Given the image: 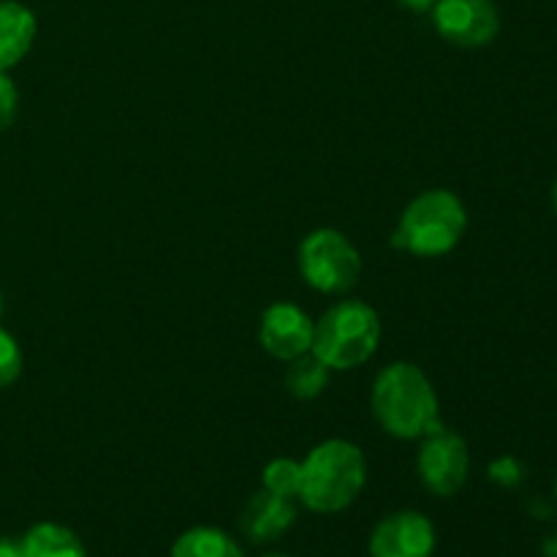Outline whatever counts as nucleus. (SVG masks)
I'll return each mask as SVG.
<instances>
[{
  "instance_id": "obj_20",
  "label": "nucleus",
  "mask_w": 557,
  "mask_h": 557,
  "mask_svg": "<svg viewBox=\"0 0 557 557\" xmlns=\"http://www.w3.org/2000/svg\"><path fill=\"white\" fill-rule=\"evenodd\" d=\"M0 557H22L20 542H14V539L0 536Z\"/></svg>"
},
{
  "instance_id": "obj_1",
  "label": "nucleus",
  "mask_w": 557,
  "mask_h": 557,
  "mask_svg": "<svg viewBox=\"0 0 557 557\" xmlns=\"http://www.w3.org/2000/svg\"><path fill=\"white\" fill-rule=\"evenodd\" d=\"M375 422L395 438L413 441L441 430L438 395L411 362H392L379 373L370 395Z\"/></svg>"
},
{
  "instance_id": "obj_4",
  "label": "nucleus",
  "mask_w": 557,
  "mask_h": 557,
  "mask_svg": "<svg viewBox=\"0 0 557 557\" xmlns=\"http://www.w3.org/2000/svg\"><path fill=\"white\" fill-rule=\"evenodd\" d=\"M379 341V313L362 299H343L321 315L310 351L330 370H354L373 357Z\"/></svg>"
},
{
  "instance_id": "obj_21",
  "label": "nucleus",
  "mask_w": 557,
  "mask_h": 557,
  "mask_svg": "<svg viewBox=\"0 0 557 557\" xmlns=\"http://www.w3.org/2000/svg\"><path fill=\"white\" fill-rule=\"evenodd\" d=\"M542 557H557V531L549 533L542 544Z\"/></svg>"
},
{
  "instance_id": "obj_3",
  "label": "nucleus",
  "mask_w": 557,
  "mask_h": 557,
  "mask_svg": "<svg viewBox=\"0 0 557 557\" xmlns=\"http://www.w3.org/2000/svg\"><path fill=\"white\" fill-rule=\"evenodd\" d=\"M466 226L468 212L451 190H424L403 210L389 243L419 259H438L457 248Z\"/></svg>"
},
{
  "instance_id": "obj_7",
  "label": "nucleus",
  "mask_w": 557,
  "mask_h": 557,
  "mask_svg": "<svg viewBox=\"0 0 557 557\" xmlns=\"http://www.w3.org/2000/svg\"><path fill=\"white\" fill-rule=\"evenodd\" d=\"M430 11L438 36L462 49L487 47L500 30L493 0H435Z\"/></svg>"
},
{
  "instance_id": "obj_18",
  "label": "nucleus",
  "mask_w": 557,
  "mask_h": 557,
  "mask_svg": "<svg viewBox=\"0 0 557 557\" xmlns=\"http://www.w3.org/2000/svg\"><path fill=\"white\" fill-rule=\"evenodd\" d=\"M490 476H493L495 482L506 484V487H515V484L520 482V468H517L515 460H498L490 468Z\"/></svg>"
},
{
  "instance_id": "obj_8",
  "label": "nucleus",
  "mask_w": 557,
  "mask_h": 557,
  "mask_svg": "<svg viewBox=\"0 0 557 557\" xmlns=\"http://www.w3.org/2000/svg\"><path fill=\"white\" fill-rule=\"evenodd\" d=\"M435 528L422 511H395L370 533V557H433Z\"/></svg>"
},
{
  "instance_id": "obj_9",
  "label": "nucleus",
  "mask_w": 557,
  "mask_h": 557,
  "mask_svg": "<svg viewBox=\"0 0 557 557\" xmlns=\"http://www.w3.org/2000/svg\"><path fill=\"white\" fill-rule=\"evenodd\" d=\"M313 332L315 324L302 308L292 302H275L261 315L259 341L270 357L292 362L313 348Z\"/></svg>"
},
{
  "instance_id": "obj_24",
  "label": "nucleus",
  "mask_w": 557,
  "mask_h": 557,
  "mask_svg": "<svg viewBox=\"0 0 557 557\" xmlns=\"http://www.w3.org/2000/svg\"><path fill=\"white\" fill-rule=\"evenodd\" d=\"M0 315H3V294H0Z\"/></svg>"
},
{
  "instance_id": "obj_6",
  "label": "nucleus",
  "mask_w": 557,
  "mask_h": 557,
  "mask_svg": "<svg viewBox=\"0 0 557 557\" xmlns=\"http://www.w3.org/2000/svg\"><path fill=\"white\" fill-rule=\"evenodd\" d=\"M417 471L424 490L438 498H451L455 493H460L462 484L468 482V471H471V455H468V444L462 441V435L449 428L424 435L417 457Z\"/></svg>"
},
{
  "instance_id": "obj_2",
  "label": "nucleus",
  "mask_w": 557,
  "mask_h": 557,
  "mask_svg": "<svg viewBox=\"0 0 557 557\" xmlns=\"http://www.w3.org/2000/svg\"><path fill=\"white\" fill-rule=\"evenodd\" d=\"M368 482V462L351 441L332 438L310 449L302 462L299 500L315 515H337L348 509Z\"/></svg>"
},
{
  "instance_id": "obj_25",
  "label": "nucleus",
  "mask_w": 557,
  "mask_h": 557,
  "mask_svg": "<svg viewBox=\"0 0 557 557\" xmlns=\"http://www.w3.org/2000/svg\"><path fill=\"white\" fill-rule=\"evenodd\" d=\"M555 498H557V479H555Z\"/></svg>"
},
{
  "instance_id": "obj_17",
  "label": "nucleus",
  "mask_w": 557,
  "mask_h": 557,
  "mask_svg": "<svg viewBox=\"0 0 557 557\" xmlns=\"http://www.w3.org/2000/svg\"><path fill=\"white\" fill-rule=\"evenodd\" d=\"M16 112H20V92L9 74L0 71V131H9L14 125Z\"/></svg>"
},
{
  "instance_id": "obj_14",
  "label": "nucleus",
  "mask_w": 557,
  "mask_h": 557,
  "mask_svg": "<svg viewBox=\"0 0 557 557\" xmlns=\"http://www.w3.org/2000/svg\"><path fill=\"white\" fill-rule=\"evenodd\" d=\"M332 370L315 357L313 351L302 354V357L292 359L286 370V389L288 395L297 397V400H313L330 384Z\"/></svg>"
},
{
  "instance_id": "obj_12",
  "label": "nucleus",
  "mask_w": 557,
  "mask_h": 557,
  "mask_svg": "<svg viewBox=\"0 0 557 557\" xmlns=\"http://www.w3.org/2000/svg\"><path fill=\"white\" fill-rule=\"evenodd\" d=\"M22 557H87L85 544L71 528L38 522L22 536Z\"/></svg>"
},
{
  "instance_id": "obj_11",
  "label": "nucleus",
  "mask_w": 557,
  "mask_h": 557,
  "mask_svg": "<svg viewBox=\"0 0 557 557\" xmlns=\"http://www.w3.org/2000/svg\"><path fill=\"white\" fill-rule=\"evenodd\" d=\"M36 14L16 0H0V71H9L36 41Z\"/></svg>"
},
{
  "instance_id": "obj_23",
  "label": "nucleus",
  "mask_w": 557,
  "mask_h": 557,
  "mask_svg": "<svg viewBox=\"0 0 557 557\" xmlns=\"http://www.w3.org/2000/svg\"><path fill=\"white\" fill-rule=\"evenodd\" d=\"M261 557H294V555H281V553H270V555H261Z\"/></svg>"
},
{
  "instance_id": "obj_10",
  "label": "nucleus",
  "mask_w": 557,
  "mask_h": 557,
  "mask_svg": "<svg viewBox=\"0 0 557 557\" xmlns=\"http://www.w3.org/2000/svg\"><path fill=\"white\" fill-rule=\"evenodd\" d=\"M294 520H297V506L292 498H281V495L261 490V493L250 495V500L245 504L239 528L253 544H272L292 531Z\"/></svg>"
},
{
  "instance_id": "obj_22",
  "label": "nucleus",
  "mask_w": 557,
  "mask_h": 557,
  "mask_svg": "<svg viewBox=\"0 0 557 557\" xmlns=\"http://www.w3.org/2000/svg\"><path fill=\"white\" fill-rule=\"evenodd\" d=\"M553 207H555V212H557V183H555V188H553Z\"/></svg>"
},
{
  "instance_id": "obj_5",
  "label": "nucleus",
  "mask_w": 557,
  "mask_h": 557,
  "mask_svg": "<svg viewBox=\"0 0 557 557\" xmlns=\"http://www.w3.org/2000/svg\"><path fill=\"white\" fill-rule=\"evenodd\" d=\"M297 264L308 286L321 294L351 292L362 275V256L337 228H315L299 243Z\"/></svg>"
},
{
  "instance_id": "obj_16",
  "label": "nucleus",
  "mask_w": 557,
  "mask_h": 557,
  "mask_svg": "<svg viewBox=\"0 0 557 557\" xmlns=\"http://www.w3.org/2000/svg\"><path fill=\"white\" fill-rule=\"evenodd\" d=\"M22 373V348L5 330H0V389L14 384Z\"/></svg>"
},
{
  "instance_id": "obj_13",
  "label": "nucleus",
  "mask_w": 557,
  "mask_h": 557,
  "mask_svg": "<svg viewBox=\"0 0 557 557\" xmlns=\"http://www.w3.org/2000/svg\"><path fill=\"white\" fill-rule=\"evenodd\" d=\"M172 557H245L239 544L221 528L199 525L180 533L172 544Z\"/></svg>"
},
{
  "instance_id": "obj_19",
  "label": "nucleus",
  "mask_w": 557,
  "mask_h": 557,
  "mask_svg": "<svg viewBox=\"0 0 557 557\" xmlns=\"http://www.w3.org/2000/svg\"><path fill=\"white\" fill-rule=\"evenodd\" d=\"M397 3H400L403 9L413 11V14H424V11L433 9L435 0H397Z\"/></svg>"
},
{
  "instance_id": "obj_15",
  "label": "nucleus",
  "mask_w": 557,
  "mask_h": 557,
  "mask_svg": "<svg viewBox=\"0 0 557 557\" xmlns=\"http://www.w3.org/2000/svg\"><path fill=\"white\" fill-rule=\"evenodd\" d=\"M264 490L275 493L281 498H299V487H302V462L288 460V457H277L264 468Z\"/></svg>"
}]
</instances>
